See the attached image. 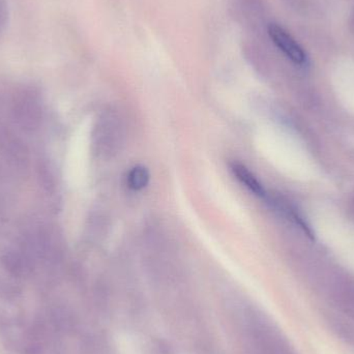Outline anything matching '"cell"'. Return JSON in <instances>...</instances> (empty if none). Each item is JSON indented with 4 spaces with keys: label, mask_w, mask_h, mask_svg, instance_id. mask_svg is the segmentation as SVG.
<instances>
[{
    "label": "cell",
    "mask_w": 354,
    "mask_h": 354,
    "mask_svg": "<svg viewBox=\"0 0 354 354\" xmlns=\"http://www.w3.org/2000/svg\"><path fill=\"white\" fill-rule=\"evenodd\" d=\"M268 33H270V37H272V41L276 44L277 47L281 51L284 52L287 57L290 58L295 64H305L307 56H306L303 48L282 27L276 24L270 25Z\"/></svg>",
    "instance_id": "1"
},
{
    "label": "cell",
    "mask_w": 354,
    "mask_h": 354,
    "mask_svg": "<svg viewBox=\"0 0 354 354\" xmlns=\"http://www.w3.org/2000/svg\"><path fill=\"white\" fill-rule=\"evenodd\" d=\"M233 174L237 177L239 181L243 185H245L250 191L253 192L254 194L258 196H264L266 191H264L263 187L261 183L258 181L255 176L245 166L241 165V164L234 163L231 166Z\"/></svg>",
    "instance_id": "2"
},
{
    "label": "cell",
    "mask_w": 354,
    "mask_h": 354,
    "mask_svg": "<svg viewBox=\"0 0 354 354\" xmlns=\"http://www.w3.org/2000/svg\"><path fill=\"white\" fill-rule=\"evenodd\" d=\"M149 171L143 166H136L131 170L128 176V185L134 191L145 189L149 183Z\"/></svg>",
    "instance_id": "3"
},
{
    "label": "cell",
    "mask_w": 354,
    "mask_h": 354,
    "mask_svg": "<svg viewBox=\"0 0 354 354\" xmlns=\"http://www.w3.org/2000/svg\"><path fill=\"white\" fill-rule=\"evenodd\" d=\"M8 10L6 2L4 0H0V32L6 26V21H8Z\"/></svg>",
    "instance_id": "4"
}]
</instances>
